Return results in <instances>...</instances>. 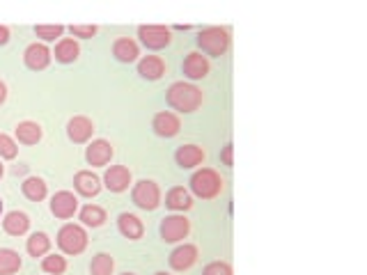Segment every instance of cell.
<instances>
[{"instance_id": "29", "label": "cell", "mask_w": 367, "mask_h": 275, "mask_svg": "<svg viewBox=\"0 0 367 275\" xmlns=\"http://www.w3.org/2000/svg\"><path fill=\"white\" fill-rule=\"evenodd\" d=\"M113 271H115V259L108 253H99L92 257L90 275H113Z\"/></svg>"}, {"instance_id": "30", "label": "cell", "mask_w": 367, "mask_h": 275, "mask_svg": "<svg viewBox=\"0 0 367 275\" xmlns=\"http://www.w3.org/2000/svg\"><path fill=\"white\" fill-rule=\"evenodd\" d=\"M42 271L49 275H62L67 271V259L62 255H46L42 259Z\"/></svg>"}, {"instance_id": "32", "label": "cell", "mask_w": 367, "mask_h": 275, "mask_svg": "<svg viewBox=\"0 0 367 275\" xmlns=\"http://www.w3.org/2000/svg\"><path fill=\"white\" fill-rule=\"evenodd\" d=\"M35 35L42 39V42H60V37L65 35V28L62 26H35Z\"/></svg>"}, {"instance_id": "8", "label": "cell", "mask_w": 367, "mask_h": 275, "mask_svg": "<svg viewBox=\"0 0 367 275\" xmlns=\"http://www.w3.org/2000/svg\"><path fill=\"white\" fill-rule=\"evenodd\" d=\"M51 58H53V53L49 51V46L37 44V42L30 44L26 53H23V62H26V67L30 72H42V69L51 65Z\"/></svg>"}, {"instance_id": "1", "label": "cell", "mask_w": 367, "mask_h": 275, "mask_svg": "<svg viewBox=\"0 0 367 275\" xmlns=\"http://www.w3.org/2000/svg\"><path fill=\"white\" fill-rule=\"evenodd\" d=\"M166 101L170 108L179 110V113H195L202 106V90L191 83L179 81L166 90Z\"/></svg>"}, {"instance_id": "17", "label": "cell", "mask_w": 367, "mask_h": 275, "mask_svg": "<svg viewBox=\"0 0 367 275\" xmlns=\"http://www.w3.org/2000/svg\"><path fill=\"white\" fill-rule=\"evenodd\" d=\"M117 227H120L122 237L129 239V241L143 239V234H145L143 220H140L138 216H134V214H129V211H124V214L117 216Z\"/></svg>"}, {"instance_id": "20", "label": "cell", "mask_w": 367, "mask_h": 275, "mask_svg": "<svg viewBox=\"0 0 367 275\" xmlns=\"http://www.w3.org/2000/svg\"><path fill=\"white\" fill-rule=\"evenodd\" d=\"M3 230L10 234V237H23L30 230V218L23 211H10L3 218Z\"/></svg>"}, {"instance_id": "10", "label": "cell", "mask_w": 367, "mask_h": 275, "mask_svg": "<svg viewBox=\"0 0 367 275\" xmlns=\"http://www.w3.org/2000/svg\"><path fill=\"white\" fill-rule=\"evenodd\" d=\"M113 159V145L108 140H92L85 149V161H88L92 168H104Z\"/></svg>"}, {"instance_id": "19", "label": "cell", "mask_w": 367, "mask_h": 275, "mask_svg": "<svg viewBox=\"0 0 367 275\" xmlns=\"http://www.w3.org/2000/svg\"><path fill=\"white\" fill-rule=\"evenodd\" d=\"M138 74L143 76L145 81H159V78L166 74V62H163L159 55H145V58L138 62Z\"/></svg>"}, {"instance_id": "26", "label": "cell", "mask_w": 367, "mask_h": 275, "mask_svg": "<svg viewBox=\"0 0 367 275\" xmlns=\"http://www.w3.org/2000/svg\"><path fill=\"white\" fill-rule=\"evenodd\" d=\"M26 250H28V255L30 257H46L49 255V250H51V239H49V234L46 232H35V234H30V239L26 243Z\"/></svg>"}, {"instance_id": "18", "label": "cell", "mask_w": 367, "mask_h": 275, "mask_svg": "<svg viewBox=\"0 0 367 275\" xmlns=\"http://www.w3.org/2000/svg\"><path fill=\"white\" fill-rule=\"evenodd\" d=\"M175 161L182 170H191L205 161V149L198 145H182V147H177Z\"/></svg>"}, {"instance_id": "40", "label": "cell", "mask_w": 367, "mask_h": 275, "mask_svg": "<svg viewBox=\"0 0 367 275\" xmlns=\"http://www.w3.org/2000/svg\"><path fill=\"white\" fill-rule=\"evenodd\" d=\"M3 172H5V168H3V163H0V177H3Z\"/></svg>"}, {"instance_id": "11", "label": "cell", "mask_w": 367, "mask_h": 275, "mask_svg": "<svg viewBox=\"0 0 367 275\" xmlns=\"http://www.w3.org/2000/svg\"><path fill=\"white\" fill-rule=\"evenodd\" d=\"M92 133H95V124H92V120H88V117L76 115L67 122V138L72 140L74 145L88 143L92 138Z\"/></svg>"}, {"instance_id": "16", "label": "cell", "mask_w": 367, "mask_h": 275, "mask_svg": "<svg viewBox=\"0 0 367 275\" xmlns=\"http://www.w3.org/2000/svg\"><path fill=\"white\" fill-rule=\"evenodd\" d=\"M74 188L78 195H83V198H95L101 191V179L95 175V172L90 170H81L74 175Z\"/></svg>"}, {"instance_id": "23", "label": "cell", "mask_w": 367, "mask_h": 275, "mask_svg": "<svg viewBox=\"0 0 367 275\" xmlns=\"http://www.w3.org/2000/svg\"><path fill=\"white\" fill-rule=\"evenodd\" d=\"M166 207H168V209H173V211H189V209L193 207L191 193L186 191L184 186L170 188L168 195H166Z\"/></svg>"}, {"instance_id": "9", "label": "cell", "mask_w": 367, "mask_h": 275, "mask_svg": "<svg viewBox=\"0 0 367 275\" xmlns=\"http://www.w3.org/2000/svg\"><path fill=\"white\" fill-rule=\"evenodd\" d=\"M78 211V200L74 193L69 191H60L51 198V214L60 218V220H69L74 218V214Z\"/></svg>"}, {"instance_id": "3", "label": "cell", "mask_w": 367, "mask_h": 275, "mask_svg": "<svg viewBox=\"0 0 367 275\" xmlns=\"http://www.w3.org/2000/svg\"><path fill=\"white\" fill-rule=\"evenodd\" d=\"M189 188L195 198L200 200H212L218 193L223 191V179L216 170L212 168H202L198 172H193L189 179Z\"/></svg>"}, {"instance_id": "22", "label": "cell", "mask_w": 367, "mask_h": 275, "mask_svg": "<svg viewBox=\"0 0 367 275\" xmlns=\"http://www.w3.org/2000/svg\"><path fill=\"white\" fill-rule=\"evenodd\" d=\"M14 133H17V140L21 145H37L39 140H42V136H44L42 127H39V124L33 122V120L19 122L17 129H14Z\"/></svg>"}, {"instance_id": "5", "label": "cell", "mask_w": 367, "mask_h": 275, "mask_svg": "<svg viewBox=\"0 0 367 275\" xmlns=\"http://www.w3.org/2000/svg\"><path fill=\"white\" fill-rule=\"evenodd\" d=\"M191 232V220L186 216H179V214H173V216H166L161 220L159 225V234L161 239L166 243H179L189 237Z\"/></svg>"}, {"instance_id": "37", "label": "cell", "mask_w": 367, "mask_h": 275, "mask_svg": "<svg viewBox=\"0 0 367 275\" xmlns=\"http://www.w3.org/2000/svg\"><path fill=\"white\" fill-rule=\"evenodd\" d=\"M12 172H14V175H26V172H28V165H14V168H12Z\"/></svg>"}, {"instance_id": "6", "label": "cell", "mask_w": 367, "mask_h": 275, "mask_svg": "<svg viewBox=\"0 0 367 275\" xmlns=\"http://www.w3.org/2000/svg\"><path fill=\"white\" fill-rule=\"evenodd\" d=\"M131 200H134L138 209L154 211L161 204V191L152 179H143V182H138L134 186V191H131Z\"/></svg>"}, {"instance_id": "36", "label": "cell", "mask_w": 367, "mask_h": 275, "mask_svg": "<svg viewBox=\"0 0 367 275\" xmlns=\"http://www.w3.org/2000/svg\"><path fill=\"white\" fill-rule=\"evenodd\" d=\"M7 42H10V30L5 26H0V46H5Z\"/></svg>"}, {"instance_id": "35", "label": "cell", "mask_w": 367, "mask_h": 275, "mask_svg": "<svg viewBox=\"0 0 367 275\" xmlns=\"http://www.w3.org/2000/svg\"><path fill=\"white\" fill-rule=\"evenodd\" d=\"M221 163L225 165V168H232L234 165V145L228 143L223 147V152H221Z\"/></svg>"}, {"instance_id": "13", "label": "cell", "mask_w": 367, "mask_h": 275, "mask_svg": "<svg viewBox=\"0 0 367 275\" xmlns=\"http://www.w3.org/2000/svg\"><path fill=\"white\" fill-rule=\"evenodd\" d=\"M182 72L189 81H202L209 74V60L207 55H202L200 51H193L184 58Z\"/></svg>"}, {"instance_id": "24", "label": "cell", "mask_w": 367, "mask_h": 275, "mask_svg": "<svg viewBox=\"0 0 367 275\" xmlns=\"http://www.w3.org/2000/svg\"><path fill=\"white\" fill-rule=\"evenodd\" d=\"M78 53H81V46H78L76 39L72 37H62L60 42L56 44V60L62 62V65H69V62L78 60Z\"/></svg>"}, {"instance_id": "33", "label": "cell", "mask_w": 367, "mask_h": 275, "mask_svg": "<svg viewBox=\"0 0 367 275\" xmlns=\"http://www.w3.org/2000/svg\"><path fill=\"white\" fill-rule=\"evenodd\" d=\"M202 275H232V266L228 262H212L202 269Z\"/></svg>"}, {"instance_id": "27", "label": "cell", "mask_w": 367, "mask_h": 275, "mask_svg": "<svg viewBox=\"0 0 367 275\" xmlns=\"http://www.w3.org/2000/svg\"><path fill=\"white\" fill-rule=\"evenodd\" d=\"M78 220L85 225V227H101L106 223V211L99 207V204H85V207L81 209V216H78Z\"/></svg>"}, {"instance_id": "39", "label": "cell", "mask_w": 367, "mask_h": 275, "mask_svg": "<svg viewBox=\"0 0 367 275\" xmlns=\"http://www.w3.org/2000/svg\"><path fill=\"white\" fill-rule=\"evenodd\" d=\"M154 275H170V273H166V271H159V273H154Z\"/></svg>"}, {"instance_id": "2", "label": "cell", "mask_w": 367, "mask_h": 275, "mask_svg": "<svg viewBox=\"0 0 367 275\" xmlns=\"http://www.w3.org/2000/svg\"><path fill=\"white\" fill-rule=\"evenodd\" d=\"M198 49L202 55H212V58H221V55L228 53L230 49V33L225 28H218V26H207L202 28L198 37Z\"/></svg>"}, {"instance_id": "25", "label": "cell", "mask_w": 367, "mask_h": 275, "mask_svg": "<svg viewBox=\"0 0 367 275\" xmlns=\"http://www.w3.org/2000/svg\"><path fill=\"white\" fill-rule=\"evenodd\" d=\"M21 193L26 195L30 202H42L46 195H49V188H46V182L39 177H28L26 182L21 184Z\"/></svg>"}, {"instance_id": "42", "label": "cell", "mask_w": 367, "mask_h": 275, "mask_svg": "<svg viewBox=\"0 0 367 275\" xmlns=\"http://www.w3.org/2000/svg\"><path fill=\"white\" fill-rule=\"evenodd\" d=\"M122 275H136V273H122Z\"/></svg>"}, {"instance_id": "31", "label": "cell", "mask_w": 367, "mask_h": 275, "mask_svg": "<svg viewBox=\"0 0 367 275\" xmlns=\"http://www.w3.org/2000/svg\"><path fill=\"white\" fill-rule=\"evenodd\" d=\"M17 154H19V145L14 143V138H10L7 133H0V159L12 161L17 159Z\"/></svg>"}, {"instance_id": "4", "label": "cell", "mask_w": 367, "mask_h": 275, "mask_svg": "<svg viewBox=\"0 0 367 275\" xmlns=\"http://www.w3.org/2000/svg\"><path fill=\"white\" fill-rule=\"evenodd\" d=\"M58 248L65 255H81L88 248V234H85L81 225H74V223L62 225L58 232Z\"/></svg>"}, {"instance_id": "14", "label": "cell", "mask_w": 367, "mask_h": 275, "mask_svg": "<svg viewBox=\"0 0 367 275\" xmlns=\"http://www.w3.org/2000/svg\"><path fill=\"white\" fill-rule=\"evenodd\" d=\"M104 186L111 193H124L131 186V172L124 165H111L104 175Z\"/></svg>"}, {"instance_id": "12", "label": "cell", "mask_w": 367, "mask_h": 275, "mask_svg": "<svg viewBox=\"0 0 367 275\" xmlns=\"http://www.w3.org/2000/svg\"><path fill=\"white\" fill-rule=\"evenodd\" d=\"M152 129L156 136H161V138H175L179 129H182V122H179V117L175 113H170V110H161V113L154 115Z\"/></svg>"}, {"instance_id": "34", "label": "cell", "mask_w": 367, "mask_h": 275, "mask_svg": "<svg viewBox=\"0 0 367 275\" xmlns=\"http://www.w3.org/2000/svg\"><path fill=\"white\" fill-rule=\"evenodd\" d=\"M69 33L74 37H81V39H92L97 35V26H72L69 28Z\"/></svg>"}, {"instance_id": "28", "label": "cell", "mask_w": 367, "mask_h": 275, "mask_svg": "<svg viewBox=\"0 0 367 275\" xmlns=\"http://www.w3.org/2000/svg\"><path fill=\"white\" fill-rule=\"evenodd\" d=\"M21 269V255L12 248H0V275H14Z\"/></svg>"}, {"instance_id": "21", "label": "cell", "mask_w": 367, "mask_h": 275, "mask_svg": "<svg viewBox=\"0 0 367 275\" xmlns=\"http://www.w3.org/2000/svg\"><path fill=\"white\" fill-rule=\"evenodd\" d=\"M113 55H115L117 62H127V65H129V62L138 60L140 49H138V44L131 37H120V39H115V42H113Z\"/></svg>"}, {"instance_id": "41", "label": "cell", "mask_w": 367, "mask_h": 275, "mask_svg": "<svg viewBox=\"0 0 367 275\" xmlns=\"http://www.w3.org/2000/svg\"><path fill=\"white\" fill-rule=\"evenodd\" d=\"M0 214H3V200H0Z\"/></svg>"}, {"instance_id": "15", "label": "cell", "mask_w": 367, "mask_h": 275, "mask_svg": "<svg viewBox=\"0 0 367 275\" xmlns=\"http://www.w3.org/2000/svg\"><path fill=\"white\" fill-rule=\"evenodd\" d=\"M195 262H198V248L191 246V243H184V246L175 248L168 257L170 269L175 271H189Z\"/></svg>"}, {"instance_id": "38", "label": "cell", "mask_w": 367, "mask_h": 275, "mask_svg": "<svg viewBox=\"0 0 367 275\" xmlns=\"http://www.w3.org/2000/svg\"><path fill=\"white\" fill-rule=\"evenodd\" d=\"M5 99H7V85L0 81V106L5 104Z\"/></svg>"}, {"instance_id": "7", "label": "cell", "mask_w": 367, "mask_h": 275, "mask_svg": "<svg viewBox=\"0 0 367 275\" xmlns=\"http://www.w3.org/2000/svg\"><path fill=\"white\" fill-rule=\"evenodd\" d=\"M138 37L145 49H150V51H161L173 42V33H170V28L166 26H140Z\"/></svg>"}]
</instances>
